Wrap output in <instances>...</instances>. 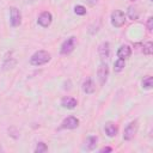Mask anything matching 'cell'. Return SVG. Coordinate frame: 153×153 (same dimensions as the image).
I'll return each instance as SVG.
<instances>
[{"label":"cell","instance_id":"ffe728a7","mask_svg":"<svg viewBox=\"0 0 153 153\" xmlns=\"http://www.w3.org/2000/svg\"><path fill=\"white\" fill-rule=\"evenodd\" d=\"M86 7L82 6V5H75L74 6V13L76 16H85L86 14Z\"/></svg>","mask_w":153,"mask_h":153},{"label":"cell","instance_id":"ba28073f","mask_svg":"<svg viewBox=\"0 0 153 153\" xmlns=\"http://www.w3.org/2000/svg\"><path fill=\"white\" fill-rule=\"evenodd\" d=\"M79 127V120L75 116H68L61 122V129H75Z\"/></svg>","mask_w":153,"mask_h":153},{"label":"cell","instance_id":"e0dca14e","mask_svg":"<svg viewBox=\"0 0 153 153\" xmlns=\"http://www.w3.org/2000/svg\"><path fill=\"white\" fill-rule=\"evenodd\" d=\"M127 16H128V18L131 19V20L137 19V17H139V12H137L136 7H134V6H129V7H128V11H127Z\"/></svg>","mask_w":153,"mask_h":153},{"label":"cell","instance_id":"7a4b0ae2","mask_svg":"<svg viewBox=\"0 0 153 153\" xmlns=\"http://www.w3.org/2000/svg\"><path fill=\"white\" fill-rule=\"evenodd\" d=\"M126 20H127L126 14L121 10H115L110 16V22L114 27H122L126 24Z\"/></svg>","mask_w":153,"mask_h":153},{"label":"cell","instance_id":"2e32d148","mask_svg":"<svg viewBox=\"0 0 153 153\" xmlns=\"http://www.w3.org/2000/svg\"><path fill=\"white\" fill-rule=\"evenodd\" d=\"M124 67H126V61L122 60V59H117V60L114 62V71H115L116 73L122 72V71L124 69Z\"/></svg>","mask_w":153,"mask_h":153},{"label":"cell","instance_id":"3957f363","mask_svg":"<svg viewBox=\"0 0 153 153\" xmlns=\"http://www.w3.org/2000/svg\"><path fill=\"white\" fill-rule=\"evenodd\" d=\"M137 129H139V122L136 120L134 121H130L127 127L124 128V131H123V140L126 141H130L131 139H134V136L136 135L137 133Z\"/></svg>","mask_w":153,"mask_h":153},{"label":"cell","instance_id":"6da1fadb","mask_svg":"<svg viewBox=\"0 0 153 153\" xmlns=\"http://www.w3.org/2000/svg\"><path fill=\"white\" fill-rule=\"evenodd\" d=\"M50 59H51V55L47 50H37L30 56V63L32 66H43L48 63Z\"/></svg>","mask_w":153,"mask_h":153},{"label":"cell","instance_id":"9a60e30c","mask_svg":"<svg viewBox=\"0 0 153 153\" xmlns=\"http://www.w3.org/2000/svg\"><path fill=\"white\" fill-rule=\"evenodd\" d=\"M141 86H142L143 90H151L153 87V78L151 75L145 76L141 81Z\"/></svg>","mask_w":153,"mask_h":153},{"label":"cell","instance_id":"277c9868","mask_svg":"<svg viewBox=\"0 0 153 153\" xmlns=\"http://www.w3.org/2000/svg\"><path fill=\"white\" fill-rule=\"evenodd\" d=\"M109 66L105 61H102L100 65L98 66V69H97V78H98V81L99 84L103 86L105 85V82L108 81V78H109Z\"/></svg>","mask_w":153,"mask_h":153},{"label":"cell","instance_id":"44dd1931","mask_svg":"<svg viewBox=\"0 0 153 153\" xmlns=\"http://www.w3.org/2000/svg\"><path fill=\"white\" fill-rule=\"evenodd\" d=\"M147 30L151 32L152 31V29H153V17H148V19H147Z\"/></svg>","mask_w":153,"mask_h":153},{"label":"cell","instance_id":"7c38bea8","mask_svg":"<svg viewBox=\"0 0 153 153\" xmlns=\"http://www.w3.org/2000/svg\"><path fill=\"white\" fill-rule=\"evenodd\" d=\"M98 54H99L102 61L109 59V56H110V44H109V42H103V43L99 44Z\"/></svg>","mask_w":153,"mask_h":153},{"label":"cell","instance_id":"8992f818","mask_svg":"<svg viewBox=\"0 0 153 153\" xmlns=\"http://www.w3.org/2000/svg\"><path fill=\"white\" fill-rule=\"evenodd\" d=\"M10 24L12 27H18L22 24V12L14 6L10 7Z\"/></svg>","mask_w":153,"mask_h":153},{"label":"cell","instance_id":"7402d4cb","mask_svg":"<svg viewBox=\"0 0 153 153\" xmlns=\"http://www.w3.org/2000/svg\"><path fill=\"white\" fill-rule=\"evenodd\" d=\"M99 152H100V153H104V152H112V148H111V147H103V148L99 149Z\"/></svg>","mask_w":153,"mask_h":153},{"label":"cell","instance_id":"4fadbf2b","mask_svg":"<svg viewBox=\"0 0 153 153\" xmlns=\"http://www.w3.org/2000/svg\"><path fill=\"white\" fill-rule=\"evenodd\" d=\"M117 57L118 59H122V60H127V59H129L130 57V55H131V48L129 47V45H127V44H123V45H121L118 49H117Z\"/></svg>","mask_w":153,"mask_h":153},{"label":"cell","instance_id":"ac0fdd59","mask_svg":"<svg viewBox=\"0 0 153 153\" xmlns=\"http://www.w3.org/2000/svg\"><path fill=\"white\" fill-rule=\"evenodd\" d=\"M142 51H143L145 55H152V53H153V43H152L151 41L146 42V43L143 44Z\"/></svg>","mask_w":153,"mask_h":153},{"label":"cell","instance_id":"d6986e66","mask_svg":"<svg viewBox=\"0 0 153 153\" xmlns=\"http://www.w3.org/2000/svg\"><path fill=\"white\" fill-rule=\"evenodd\" d=\"M47 151H48V146L44 142H42V141L41 142H37V145H36V147L33 149L35 153H44Z\"/></svg>","mask_w":153,"mask_h":153},{"label":"cell","instance_id":"5bb4252c","mask_svg":"<svg viewBox=\"0 0 153 153\" xmlns=\"http://www.w3.org/2000/svg\"><path fill=\"white\" fill-rule=\"evenodd\" d=\"M97 142H98V137L94 136V135H90L85 142H84V146H82V149L84 151H93L97 146Z\"/></svg>","mask_w":153,"mask_h":153},{"label":"cell","instance_id":"5b68a950","mask_svg":"<svg viewBox=\"0 0 153 153\" xmlns=\"http://www.w3.org/2000/svg\"><path fill=\"white\" fill-rule=\"evenodd\" d=\"M75 48V37L71 36L67 39H65L60 47V54L61 55H69Z\"/></svg>","mask_w":153,"mask_h":153},{"label":"cell","instance_id":"603a6c76","mask_svg":"<svg viewBox=\"0 0 153 153\" xmlns=\"http://www.w3.org/2000/svg\"><path fill=\"white\" fill-rule=\"evenodd\" d=\"M87 1V4L90 5V6H94L97 2H98V0H86Z\"/></svg>","mask_w":153,"mask_h":153},{"label":"cell","instance_id":"8fae6325","mask_svg":"<svg viewBox=\"0 0 153 153\" xmlns=\"http://www.w3.org/2000/svg\"><path fill=\"white\" fill-rule=\"evenodd\" d=\"M104 131H105L106 136H109V137H115V136L117 135V133H118V128H117V126H116L115 122L108 121V122L105 123V126H104Z\"/></svg>","mask_w":153,"mask_h":153},{"label":"cell","instance_id":"cb8c5ba5","mask_svg":"<svg viewBox=\"0 0 153 153\" xmlns=\"http://www.w3.org/2000/svg\"><path fill=\"white\" fill-rule=\"evenodd\" d=\"M133 1H135V0H133Z\"/></svg>","mask_w":153,"mask_h":153},{"label":"cell","instance_id":"9c48e42d","mask_svg":"<svg viewBox=\"0 0 153 153\" xmlns=\"http://www.w3.org/2000/svg\"><path fill=\"white\" fill-rule=\"evenodd\" d=\"M61 106L63 109H67V110H72V109H75L76 105H78V100L73 97H69V96H65L61 98V102H60Z\"/></svg>","mask_w":153,"mask_h":153},{"label":"cell","instance_id":"52a82bcc","mask_svg":"<svg viewBox=\"0 0 153 153\" xmlns=\"http://www.w3.org/2000/svg\"><path fill=\"white\" fill-rule=\"evenodd\" d=\"M53 22V14L49 11H43L38 18H37V24L42 27H48Z\"/></svg>","mask_w":153,"mask_h":153},{"label":"cell","instance_id":"30bf717a","mask_svg":"<svg viewBox=\"0 0 153 153\" xmlns=\"http://www.w3.org/2000/svg\"><path fill=\"white\" fill-rule=\"evenodd\" d=\"M81 88H82L84 93H86V94L93 93L96 91V84H94L93 79L92 78H86L81 84Z\"/></svg>","mask_w":153,"mask_h":153}]
</instances>
